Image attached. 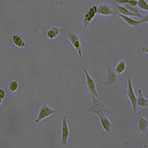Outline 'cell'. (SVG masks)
Segmentation results:
<instances>
[{"label":"cell","instance_id":"18","mask_svg":"<svg viewBox=\"0 0 148 148\" xmlns=\"http://www.w3.org/2000/svg\"><path fill=\"white\" fill-rule=\"evenodd\" d=\"M138 7L143 11H148V3L145 0H138Z\"/></svg>","mask_w":148,"mask_h":148},{"label":"cell","instance_id":"19","mask_svg":"<svg viewBox=\"0 0 148 148\" xmlns=\"http://www.w3.org/2000/svg\"><path fill=\"white\" fill-rule=\"evenodd\" d=\"M18 88V83L17 80H12L10 82L8 89L11 92H15Z\"/></svg>","mask_w":148,"mask_h":148},{"label":"cell","instance_id":"16","mask_svg":"<svg viewBox=\"0 0 148 148\" xmlns=\"http://www.w3.org/2000/svg\"><path fill=\"white\" fill-rule=\"evenodd\" d=\"M126 63L124 60H121L119 62L115 68V71L116 74H123L126 70Z\"/></svg>","mask_w":148,"mask_h":148},{"label":"cell","instance_id":"4","mask_svg":"<svg viewBox=\"0 0 148 148\" xmlns=\"http://www.w3.org/2000/svg\"><path fill=\"white\" fill-rule=\"evenodd\" d=\"M84 71L86 77L87 87L91 94V96H94L98 100H101L96 90L95 82L94 79L92 78V77L89 75V73L88 72V70L85 66H84Z\"/></svg>","mask_w":148,"mask_h":148},{"label":"cell","instance_id":"29","mask_svg":"<svg viewBox=\"0 0 148 148\" xmlns=\"http://www.w3.org/2000/svg\"><path fill=\"white\" fill-rule=\"evenodd\" d=\"M144 148H147V145H144Z\"/></svg>","mask_w":148,"mask_h":148},{"label":"cell","instance_id":"6","mask_svg":"<svg viewBox=\"0 0 148 148\" xmlns=\"http://www.w3.org/2000/svg\"><path fill=\"white\" fill-rule=\"evenodd\" d=\"M56 112V111L55 110L52 109V108H51L48 105H43L38 111L37 118L35 120V123H38L43 119L51 116L52 114H55Z\"/></svg>","mask_w":148,"mask_h":148},{"label":"cell","instance_id":"25","mask_svg":"<svg viewBox=\"0 0 148 148\" xmlns=\"http://www.w3.org/2000/svg\"><path fill=\"white\" fill-rule=\"evenodd\" d=\"M142 51L144 53H148V44H147L142 48Z\"/></svg>","mask_w":148,"mask_h":148},{"label":"cell","instance_id":"26","mask_svg":"<svg viewBox=\"0 0 148 148\" xmlns=\"http://www.w3.org/2000/svg\"><path fill=\"white\" fill-rule=\"evenodd\" d=\"M56 1L58 5H62L64 4V0H56Z\"/></svg>","mask_w":148,"mask_h":148},{"label":"cell","instance_id":"2","mask_svg":"<svg viewBox=\"0 0 148 148\" xmlns=\"http://www.w3.org/2000/svg\"><path fill=\"white\" fill-rule=\"evenodd\" d=\"M68 38L74 47L75 50L77 52L80 59L82 58V44L80 42V38L77 34L74 33V32L70 31L67 33Z\"/></svg>","mask_w":148,"mask_h":148},{"label":"cell","instance_id":"21","mask_svg":"<svg viewBox=\"0 0 148 148\" xmlns=\"http://www.w3.org/2000/svg\"><path fill=\"white\" fill-rule=\"evenodd\" d=\"M129 0H114V1L120 5V6H125L126 5H127L129 3Z\"/></svg>","mask_w":148,"mask_h":148},{"label":"cell","instance_id":"20","mask_svg":"<svg viewBox=\"0 0 148 148\" xmlns=\"http://www.w3.org/2000/svg\"><path fill=\"white\" fill-rule=\"evenodd\" d=\"M125 8H126L127 10H129L130 12H132V13H133L134 14L138 15H141L138 10V8L136 7H133V6H131L130 5H129L128 4L126 5L125 6H124Z\"/></svg>","mask_w":148,"mask_h":148},{"label":"cell","instance_id":"17","mask_svg":"<svg viewBox=\"0 0 148 148\" xmlns=\"http://www.w3.org/2000/svg\"><path fill=\"white\" fill-rule=\"evenodd\" d=\"M148 125V121L146 119L141 118L139 122V129L141 133H144L146 132Z\"/></svg>","mask_w":148,"mask_h":148},{"label":"cell","instance_id":"11","mask_svg":"<svg viewBox=\"0 0 148 148\" xmlns=\"http://www.w3.org/2000/svg\"><path fill=\"white\" fill-rule=\"evenodd\" d=\"M60 34V30L57 26H52L47 30L46 36L47 38L51 40H54L59 36Z\"/></svg>","mask_w":148,"mask_h":148},{"label":"cell","instance_id":"3","mask_svg":"<svg viewBox=\"0 0 148 148\" xmlns=\"http://www.w3.org/2000/svg\"><path fill=\"white\" fill-rule=\"evenodd\" d=\"M97 12V6L95 5H92L89 8L88 10L85 13L84 16V32L85 33L87 30L90 23L92 22V20L94 18L95 15Z\"/></svg>","mask_w":148,"mask_h":148},{"label":"cell","instance_id":"7","mask_svg":"<svg viewBox=\"0 0 148 148\" xmlns=\"http://www.w3.org/2000/svg\"><path fill=\"white\" fill-rule=\"evenodd\" d=\"M70 134L69 129L67 122L66 116H63L62 118V130H61V144L62 146H66Z\"/></svg>","mask_w":148,"mask_h":148},{"label":"cell","instance_id":"5","mask_svg":"<svg viewBox=\"0 0 148 148\" xmlns=\"http://www.w3.org/2000/svg\"><path fill=\"white\" fill-rule=\"evenodd\" d=\"M126 94H127V96L128 97V98L131 103V104L132 105L133 113H136L137 107H138L137 97H136L135 94L134 92L132 79L130 77L127 80V88Z\"/></svg>","mask_w":148,"mask_h":148},{"label":"cell","instance_id":"8","mask_svg":"<svg viewBox=\"0 0 148 148\" xmlns=\"http://www.w3.org/2000/svg\"><path fill=\"white\" fill-rule=\"evenodd\" d=\"M106 81L109 85H113L117 82V76L115 70L109 65L107 66V78Z\"/></svg>","mask_w":148,"mask_h":148},{"label":"cell","instance_id":"28","mask_svg":"<svg viewBox=\"0 0 148 148\" xmlns=\"http://www.w3.org/2000/svg\"><path fill=\"white\" fill-rule=\"evenodd\" d=\"M2 100L1 99H0V105L2 104Z\"/></svg>","mask_w":148,"mask_h":148},{"label":"cell","instance_id":"14","mask_svg":"<svg viewBox=\"0 0 148 148\" xmlns=\"http://www.w3.org/2000/svg\"><path fill=\"white\" fill-rule=\"evenodd\" d=\"M118 9L119 14H121V15H125L127 16H133V17H140L143 18V15H138L136 14H134L133 13H132V12H130L129 10H127L126 8H125L124 6H118Z\"/></svg>","mask_w":148,"mask_h":148},{"label":"cell","instance_id":"24","mask_svg":"<svg viewBox=\"0 0 148 148\" xmlns=\"http://www.w3.org/2000/svg\"><path fill=\"white\" fill-rule=\"evenodd\" d=\"M140 21L141 24L143 23H145V22H148V14L143 16V17Z\"/></svg>","mask_w":148,"mask_h":148},{"label":"cell","instance_id":"10","mask_svg":"<svg viewBox=\"0 0 148 148\" xmlns=\"http://www.w3.org/2000/svg\"><path fill=\"white\" fill-rule=\"evenodd\" d=\"M99 119L101 125L103 129L106 133H109L111 130V127L112 126V124L111 123L109 119L105 115L101 116Z\"/></svg>","mask_w":148,"mask_h":148},{"label":"cell","instance_id":"23","mask_svg":"<svg viewBox=\"0 0 148 148\" xmlns=\"http://www.w3.org/2000/svg\"><path fill=\"white\" fill-rule=\"evenodd\" d=\"M6 97V92L3 89H0V99H4Z\"/></svg>","mask_w":148,"mask_h":148},{"label":"cell","instance_id":"27","mask_svg":"<svg viewBox=\"0 0 148 148\" xmlns=\"http://www.w3.org/2000/svg\"><path fill=\"white\" fill-rule=\"evenodd\" d=\"M146 108H148V99L147 100V104H146Z\"/></svg>","mask_w":148,"mask_h":148},{"label":"cell","instance_id":"13","mask_svg":"<svg viewBox=\"0 0 148 148\" xmlns=\"http://www.w3.org/2000/svg\"><path fill=\"white\" fill-rule=\"evenodd\" d=\"M12 40L13 44L16 47L18 48H23L25 46V42L22 39V37L18 35L14 34L12 35Z\"/></svg>","mask_w":148,"mask_h":148},{"label":"cell","instance_id":"22","mask_svg":"<svg viewBox=\"0 0 148 148\" xmlns=\"http://www.w3.org/2000/svg\"><path fill=\"white\" fill-rule=\"evenodd\" d=\"M128 5L131 6L136 7L138 6V0H129Z\"/></svg>","mask_w":148,"mask_h":148},{"label":"cell","instance_id":"15","mask_svg":"<svg viewBox=\"0 0 148 148\" xmlns=\"http://www.w3.org/2000/svg\"><path fill=\"white\" fill-rule=\"evenodd\" d=\"M147 100L142 92V90L139 89L138 90V97L137 98V105L141 108H145L147 104Z\"/></svg>","mask_w":148,"mask_h":148},{"label":"cell","instance_id":"9","mask_svg":"<svg viewBox=\"0 0 148 148\" xmlns=\"http://www.w3.org/2000/svg\"><path fill=\"white\" fill-rule=\"evenodd\" d=\"M97 14L103 16H110L114 15V11L106 4H101L97 6Z\"/></svg>","mask_w":148,"mask_h":148},{"label":"cell","instance_id":"1","mask_svg":"<svg viewBox=\"0 0 148 148\" xmlns=\"http://www.w3.org/2000/svg\"><path fill=\"white\" fill-rule=\"evenodd\" d=\"M91 97L92 99V102L89 111L98 116L99 118L105 115V114L111 113V111L109 108L105 105L101 100H98L94 96Z\"/></svg>","mask_w":148,"mask_h":148},{"label":"cell","instance_id":"12","mask_svg":"<svg viewBox=\"0 0 148 148\" xmlns=\"http://www.w3.org/2000/svg\"><path fill=\"white\" fill-rule=\"evenodd\" d=\"M118 16L120 18H121L125 22H126L128 25H129L130 26L137 27L141 24L140 21L136 20L129 16L121 15L120 14H118Z\"/></svg>","mask_w":148,"mask_h":148}]
</instances>
